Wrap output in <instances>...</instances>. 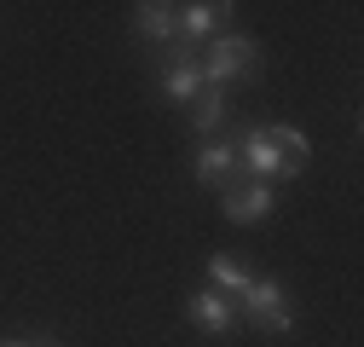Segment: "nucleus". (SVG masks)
<instances>
[{"mask_svg": "<svg viewBox=\"0 0 364 347\" xmlns=\"http://www.w3.org/2000/svg\"><path fill=\"white\" fill-rule=\"evenodd\" d=\"M260 75V47L249 35H220L208 58H203V81L208 87H225V81H255Z\"/></svg>", "mask_w": 364, "mask_h": 347, "instance_id": "obj_1", "label": "nucleus"}, {"mask_svg": "<svg viewBox=\"0 0 364 347\" xmlns=\"http://www.w3.org/2000/svg\"><path fill=\"white\" fill-rule=\"evenodd\" d=\"M243 319H249L255 330H266V336H289V330H295V307H289L284 284H278V278H255V284L243 289Z\"/></svg>", "mask_w": 364, "mask_h": 347, "instance_id": "obj_2", "label": "nucleus"}, {"mask_svg": "<svg viewBox=\"0 0 364 347\" xmlns=\"http://www.w3.org/2000/svg\"><path fill=\"white\" fill-rule=\"evenodd\" d=\"M237 145L232 139H203L197 145V162H191V174H197V186H237Z\"/></svg>", "mask_w": 364, "mask_h": 347, "instance_id": "obj_3", "label": "nucleus"}, {"mask_svg": "<svg viewBox=\"0 0 364 347\" xmlns=\"http://www.w3.org/2000/svg\"><path fill=\"white\" fill-rule=\"evenodd\" d=\"M186 319H191L203 336H225V330H232V319H237V301L220 295V289H197V295L186 301Z\"/></svg>", "mask_w": 364, "mask_h": 347, "instance_id": "obj_4", "label": "nucleus"}, {"mask_svg": "<svg viewBox=\"0 0 364 347\" xmlns=\"http://www.w3.org/2000/svg\"><path fill=\"white\" fill-rule=\"evenodd\" d=\"M220 208H225V220H237V226H249V220H266V214H272V186H266V180L225 186Z\"/></svg>", "mask_w": 364, "mask_h": 347, "instance_id": "obj_5", "label": "nucleus"}, {"mask_svg": "<svg viewBox=\"0 0 364 347\" xmlns=\"http://www.w3.org/2000/svg\"><path fill=\"white\" fill-rule=\"evenodd\" d=\"M237 162L255 174V180H272V174H284L278 151H272V134L266 127H243V139H237Z\"/></svg>", "mask_w": 364, "mask_h": 347, "instance_id": "obj_6", "label": "nucleus"}, {"mask_svg": "<svg viewBox=\"0 0 364 347\" xmlns=\"http://www.w3.org/2000/svg\"><path fill=\"white\" fill-rule=\"evenodd\" d=\"M162 87H168V99H179V105H191L197 93H203V64L197 58H168V70H162Z\"/></svg>", "mask_w": 364, "mask_h": 347, "instance_id": "obj_7", "label": "nucleus"}, {"mask_svg": "<svg viewBox=\"0 0 364 347\" xmlns=\"http://www.w3.org/2000/svg\"><path fill=\"white\" fill-rule=\"evenodd\" d=\"M133 23H139V35H151V41H173L179 35V6H168V0H145Z\"/></svg>", "mask_w": 364, "mask_h": 347, "instance_id": "obj_8", "label": "nucleus"}, {"mask_svg": "<svg viewBox=\"0 0 364 347\" xmlns=\"http://www.w3.org/2000/svg\"><path fill=\"white\" fill-rule=\"evenodd\" d=\"M266 134H272V151H278L284 174H301V168H306L312 145H306V134H301V127H266Z\"/></svg>", "mask_w": 364, "mask_h": 347, "instance_id": "obj_9", "label": "nucleus"}, {"mask_svg": "<svg viewBox=\"0 0 364 347\" xmlns=\"http://www.w3.org/2000/svg\"><path fill=\"white\" fill-rule=\"evenodd\" d=\"M208 278L220 284V295H232V301H243V289L255 284V272H249V267H237L232 255H214V260H208Z\"/></svg>", "mask_w": 364, "mask_h": 347, "instance_id": "obj_10", "label": "nucleus"}, {"mask_svg": "<svg viewBox=\"0 0 364 347\" xmlns=\"http://www.w3.org/2000/svg\"><path fill=\"white\" fill-rule=\"evenodd\" d=\"M220 122H225V93H220V87H203V93L191 99V127H197V134L208 139Z\"/></svg>", "mask_w": 364, "mask_h": 347, "instance_id": "obj_11", "label": "nucleus"}, {"mask_svg": "<svg viewBox=\"0 0 364 347\" xmlns=\"http://www.w3.org/2000/svg\"><path fill=\"white\" fill-rule=\"evenodd\" d=\"M220 12H225V6H179V35H191V41L208 35V29L220 23Z\"/></svg>", "mask_w": 364, "mask_h": 347, "instance_id": "obj_12", "label": "nucleus"}, {"mask_svg": "<svg viewBox=\"0 0 364 347\" xmlns=\"http://www.w3.org/2000/svg\"><path fill=\"white\" fill-rule=\"evenodd\" d=\"M0 347H58V341H0Z\"/></svg>", "mask_w": 364, "mask_h": 347, "instance_id": "obj_13", "label": "nucleus"}]
</instances>
